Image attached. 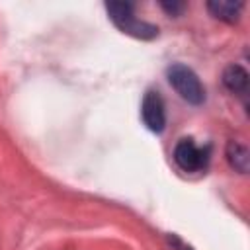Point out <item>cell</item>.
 I'll list each match as a JSON object with an SVG mask.
<instances>
[{"mask_svg": "<svg viewBox=\"0 0 250 250\" xmlns=\"http://www.w3.org/2000/svg\"><path fill=\"white\" fill-rule=\"evenodd\" d=\"M105 10L111 18V21L127 35L137 37V39H154L158 35V27L137 20L135 18V6L131 2H107Z\"/></svg>", "mask_w": 250, "mask_h": 250, "instance_id": "cell-1", "label": "cell"}, {"mask_svg": "<svg viewBox=\"0 0 250 250\" xmlns=\"http://www.w3.org/2000/svg\"><path fill=\"white\" fill-rule=\"evenodd\" d=\"M170 86L180 94L182 100H186L191 105H199L205 102V88L199 80V76L186 64L174 62L166 70Z\"/></svg>", "mask_w": 250, "mask_h": 250, "instance_id": "cell-2", "label": "cell"}, {"mask_svg": "<svg viewBox=\"0 0 250 250\" xmlns=\"http://www.w3.org/2000/svg\"><path fill=\"white\" fill-rule=\"evenodd\" d=\"M211 148L209 146H197L193 139H180L174 146V160L184 172H199L209 162Z\"/></svg>", "mask_w": 250, "mask_h": 250, "instance_id": "cell-3", "label": "cell"}, {"mask_svg": "<svg viewBox=\"0 0 250 250\" xmlns=\"http://www.w3.org/2000/svg\"><path fill=\"white\" fill-rule=\"evenodd\" d=\"M141 117L148 131L162 133L166 127V107L164 100L156 90H148L141 104Z\"/></svg>", "mask_w": 250, "mask_h": 250, "instance_id": "cell-4", "label": "cell"}, {"mask_svg": "<svg viewBox=\"0 0 250 250\" xmlns=\"http://www.w3.org/2000/svg\"><path fill=\"white\" fill-rule=\"evenodd\" d=\"M242 2H230V0H211L207 2V10L211 12L213 18L227 21V23H234L240 18L242 12Z\"/></svg>", "mask_w": 250, "mask_h": 250, "instance_id": "cell-5", "label": "cell"}, {"mask_svg": "<svg viewBox=\"0 0 250 250\" xmlns=\"http://www.w3.org/2000/svg\"><path fill=\"white\" fill-rule=\"evenodd\" d=\"M223 84L234 94H244L248 88V72L240 64H229L223 72Z\"/></svg>", "mask_w": 250, "mask_h": 250, "instance_id": "cell-6", "label": "cell"}, {"mask_svg": "<svg viewBox=\"0 0 250 250\" xmlns=\"http://www.w3.org/2000/svg\"><path fill=\"white\" fill-rule=\"evenodd\" d=\"M227 160L240 174H246L248 168H250V152H248V148L244 145H240L236 141H230L227 145Z\"/></svg>", "mask_w": 250, "mask_h": 250, "instance_id": "cell-7", "label": "cell"}, {"mask_svg": "<svg viewBox=\"0 0 250 250\" xmlns=\"http://www.w3.org/2000/svg\"><path fill=\"white\" fill-rule=\"evenodd\" d=\"M160 6L166 10V14H170V16H180L182 12H184V8H186V4L184 2H160Z\"/></svg>", "mask_w": 250, "mask_h": 250, "instance_id": "cell-8", "label": "cell"}, {"mask_svg": "<svg viewBox=\"0 0 250 250\" xmlns=\"http://www.w3.org/2000/svg\"><path fill=\"white\" fill-rule=\"evenodd\" d=\"M172 242H174V244H176V248H178V250H193V248H191V246H188V244H184V242H182V240H178V238H176V236H174V238H172Z\"/></svg>", "mask_w": 250, "mask_h": 250, "instance_id": "cell-9", "label": "cell"}]
</instances>
